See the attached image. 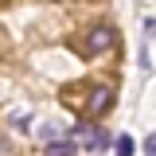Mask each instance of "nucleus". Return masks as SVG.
<instances>
[{
  "label": "nucleus",
  "instance_id": "1",
  "mask_svg": "<svg viewBox=\"0 0 156 156\" xmlns=\"http://www.w3.org/2000/svg\"><path fill=\"white\" fill-rule=\"evenodd\" d=\"M113 43H117L113 27H109V23H94V27L86 31V43H82V47H86V55H101V51H109Z\"/></svg>",
  "mask_w": 156,
  "mask_h": 156
},
{
  "label": "nucleus",
  "instance_id": "2",
  "mask_svg": "<svg viewBox=\"0 0 156 156\" xmlns=\"http://www.w3.org/2000/svg\"><path fill=\"white\" fill-rule=\"evenodd\" d=\"M70 136H74V140H82V144H86L90 152H105V148H109V133L94 129L90 121H78L74 129H70Z\"/></svg>",
  "mask_w": 156,
  "mask_h": 156
},
{
  "label": "nucleus",
  "instance_id": "3",
  "mask_svg": "<svg viewBox=\"0 0 156 156\" xmlns=\"http://www.w3.org/2000/svg\"><path fill=\"white\" fill-rule=\"evenodd\" d=\"M109 105H113V86H105V82L90 86V94H86V113H90V117H101Z\"/></svg>",
  "mask_w": 156,
  "mask_h": 156
},
{
  "label": "nucleus",
  "instance_id": "4",
  "mask_svg": "<svg viewBox=\"0 0 156 156\" xmlns=\"http://www.w3.org/2000/svg\"><path fill=\"white\" fill-rule=\"evenodd\" d=\"M74 144L78 140H51V144H47V156H70Z\"/></svg>",
  "mask_w": 156,
  "mask_h": 156
},
{
  "label": "nucleus",
  "instance_id": "5",
  "mask_svg": "<svg viewBox=\"0 0 156 156\" xmlns=\"http://www.w3.org/2000/svg\"><path fill=\"white\" fill-rule=\"evenodd\" d=\"M133 148H136V144H133V136H125V133L113 136V152H117V156H133Z\"/></svg>",
  "mask_w": 156,
  "mask_h": 156
},
{
  "label": "nucleus",
  "instance_id": "6",
  "mask_svg": "<svg viewBox=\"0 0 156 156\" xmlns=\"http://www.w3.org/2000/svg\"><path fill=\"white\" fill-rule=\"evenodd\" d=\"M144 152H148V156H156V133L148 136V140H144Z\"/></svg>",
  "mask_w": 156,
  "mask_h": 156
}]
</instances>
